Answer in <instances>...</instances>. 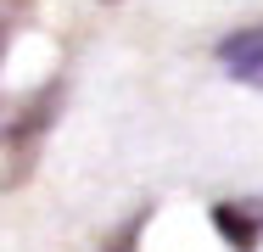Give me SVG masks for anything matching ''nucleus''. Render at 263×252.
<instances>
[{
	"instance_id": "nucleus-1",
	"label": "nucleus",
	"mask_w": 263,
	"mask_h": 252,
	"mask_svg": "<svg viewBox=\"0 0 263 252\" xmlns=\"http://www.w3.org/2000/svg\"><path fill=\"white\" fill-rule=\"evenodd\" d=\"M56 101H62V90L51 84V90H40V96L6 123V191L28 179V163H34V151L45 140V123L56 118Z\"/></svg>"
},
{
	"instance_id": "nucleus-2",
	"label": "nucleus",
	"mask_w": 263,
	"mask_h": 252,
	"mask_svg": "<svg viewBox=\"0 0 263 252\" xmlns=\"http://www.w3.org/2000/svg\"><path fill=\"white\" fill-rule=\"evenodd\" d=\"M218 62H224V73H230V79H241V84L263 90V23L235 28L230 40H218Z\"/></svg>"
},
{
	"instance_id": "nucleus-3",
	"label": "nucleus",
	"mask_w": 263,
	"mask_h": 252,
	"mask_svg": "<svg viewBox=\"0 0 263 252\" xmlns=\"http://www.w3.org/2000/svg\"><path fill=\"white\" fill-rule=\"evenodd\" d=\"M213 230L224 236L230 252H252L263 241V207H247V202H218L213 207Z\"/></svg>"
},
{
	"instance_id": "nucleus-4",
	"label": "nucleus",
	"mask_w": 263,
	"mask_h": 252,
	"mask_svg": "<svg viewBox=\"0 0 263 252\" xmlns=\"http://www.w3.org/2000/svg\"><path fill=\"white\" fill-rule=\"evenodd\" d=\"M146 219H152V213H135V219H129V224L118 230V241H112V252H135V241H140V230H146Z\"/></svg>"
}]
</instances>
